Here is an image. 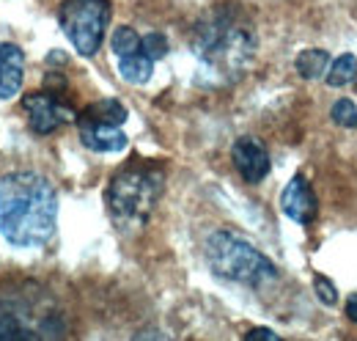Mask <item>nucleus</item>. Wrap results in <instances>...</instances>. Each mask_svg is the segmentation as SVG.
Masks as SVG:
<instances>
[{
    "mask_svg": "<svg viewBox=\"0 0 357 341\" xmlns=\"http://www.w3.org/2000/svg\"><path fill=\"white\" fill-rule=\"evenodd\" d=\"M58 223V196L52 182L36 170L0 176V234L14 248H42Z\"/></svg>",
    "mask_w": 357,
    "mask_h": 341,
    "instance_id": "f257e3e1",
    "label": "nucleus"
},
{
    "mask_svg": "<svg viewBox=\"0 0 357 341\" xmlns=\"http://www.w3.org/2000/svg\"><path fill=\"white\" fill-rule=\"evenodd\" d=\"M192 50L212 75L231 80L253 58L256 39L253 31L231 8H215L204 14L201 22L195 25Z\"/></svg>",
    "mask_w": 357,
    "mask_h": 341,
    "instance_id": "f03ea898",
    "label": "nucleus"
},
{
    "mask_svg": "<svg viewBox=\"0 0 357 341\" xmlns=\"http://www.w3.org/2000/svg\"><path fill=\"white\" fill-rule=\"evenodd\" d=\"M204 254H206L209 270L218 278L231 281V284L259 289V286H267L278 278V267L267 256L234 231H215L206 240Z\"/></svg>",
    "mask_w": 357,
    "mask_h": 341,
    "instance_id": "7ed1b4c3",
    "label": "nucleus"
},
{
    "mask_svg": "<svg viewBox=\"0 0 357 341\" xmlns=\"http://www.w3.org/2000/svg\"><path fill=\"white\" fill-rule=\"evenodd\" d=\"M162 193V173L149 166H124L107 184V207L121 228H140Z\"/></svg>",
    "mask_w": 357,
    "mask_h": 341,
    "instance_id": "20e7f679",
    "label": "nucleus"
},
{
    "mask_svg": "<svg viewBox=\"0 0 357 341\" xmlns=\"http://www.w3.org/2000/svg\"><path fill=\"white\" fill-rule=\"evenodd\" d=\"M58 22L80 55H96L110 22V3L107 0H63L58 8Z\"/></svg>",
    "mask_w": 357,
    "mask_h": 341,
    "instance_id": "39448f33",
    "label": "nucleus"
},
{
    "mask_svg": "<svg viewBox=\"0 0 357 341\" xmlns=\"http://www.w3.org/2000/svg\"><path fill=\"white\" fill-rule=\"evenodd\" d=\"M25 113L31 116V129L36 135H50L52 129H58L63 122L72 119V110H66L55 94H47V91H36V94H28L25 102H22Z\"/></svg>",
    "mask_w": 357,
    "mask_h": 341,
    "instance_id": "423d86ee",
    "label": "nucleus"
},
{
    "mask_svg": "<svg viewBox=\"0 0 357 341\" xmlns=\"http://www.w3.org/2000/svg\"><path fill=\"white\" fill-rule=\"evenodd\" d=\"M231 157H234V166L239 170V176L250 184H259L264 182L269 173V152L267 146L259 140V138H239L231 149Z\"/></svg>",
    "mask_w": 357,
    "mask_h": 341,
    "instance_id": "0eeeda50",
    "label": "nucleus"
},
{
    "mask_svg": "<svg viewBox=\"0 0 357 341\" xmlns=\"http://www.w3.org/2000/svg\"><path fill=\"white\" fill-rule=\"evenodd\" d=\"M280 210L286 212V217H291L300 226L313 223V217L319 212V204H316V196H313L311 184H308L305 176H294L283 187V193H280Z\"/></svg>",
    "mask_w": 357,
    "mask_h": 341,
    "instance_id": "6e6552de",
    "label": "nucleus"
},
{
    "mask_svg": "<svg viewBox=\"0 0 357 341\" xmlns=\"http://www.w3.org/2000/svg\"><path fill=\"white\" fill-rule=\"evenodd\" d=\"M25 78V55L17 44L0 42V99H14Z\"/></svg>",
    "mask_w": 357,
    "mask_h": 341,
    "instance_id": "1a4fd4ad",
    "label": "nucleus"
},
{
    "mask_svg": "<svg viewBox=\"0 0 357 341\" xmlns=\"http://www.w3.org/2000/svg\"><path fill=\"white\" fill-rule=\"evenodd\" d=\"M80 138L93 152H121L127 146V135L121 127L102 124V122H93L86 116H80Z\"/></svg>",
    "mask_w": 357,
    "mask_h": 341,
    "instance_id": "9d476101",
    "label": "nucleus"
},
{
    "mask_svg": "<svg viewBox=\"0 0 357 341\" xmlns=\"http://www.w3.org/2000/svg\"><path fill=\"white\" fill-rule=\"evenodd\" d=\"M154 72V61L143 52V50H135V52H127V55H119V75L132 85H143L149 83Z\"/></svg>",
    "mask_w": 357,
    "mask_h": 341,
    "instance_id": "9b49d317",
    "label": "nucleus"
},
{
    "mask_svg": "<svg viewBox=\"0 0 357 341\" xmlns=\"http://www.w3.org/2000/svg\"><path fill=\"white\" fill-rule=\"evenodd\" d=\"M297 72L303 75V80H319L324 78V72L330 69V55L324 50H303L294 61Z\"/></svg>",
    "mask_w": 357,
    "mask_h": 341,
    "instance_id": "f8f14e48",
    "label": "nucleus"
},
{
    "mask_svg": "<svg viewBox=\"0 0 357 341\" xmlns=\"http://www.w3.org/2000/svg\"><path fill=\"white\" fill-rule=\"evenodd\" d=\"M86 119H93V122H102V124H116L121 127L127 122V108L119 102V99H99L93 102L89 110H83Z\"/></svg>",
    "mask_w": 357,
    "mask_h": 341,
    "instance_id": "ddd939ff",
    "label": "nucleus"
},
{
    "mask_svg": "<svg viewBox=\"0 0 357 341\" xmlns=\"http://www.w3.org/2000/svg\"><path fill=\"white\" fill-rule=\"evenodd\" d=\"M355 78H357V58L352 52L338 55L330 64V69H327V83L333 85V88H341V85L352 83Z\"/></svg>",
    "mask_w": 357,
    "mask_h": 341,
    "instance_id": "4468645a",
    "label": "nucleus"
},
{
    "mask_svg": "<svg viewBox=\"0 0 357 341\" xmlns=\"http://www.w3.org/2000/svg\"><path fill=\"white\" fill-rule=\"evenodd\" d=\"M110 47H113L116 55H127V52L140 50V36L135 34L132 28L121 25V28H116V34H113V39H110Z\"/></svg>",
    "mask_w": 357,
    "mask_h": 341,
    "instance_id": "2eb2a0df",
    "label": "nucleus"
},
{
    "mask_svg": "<svg viewBox=\"0 0 357 341\" xmlns=\"http://www.w3.org/2000/svg\"><path fill=\"white\" fill-rule=\"evenodd\" d=\"M330 116H333V122H335L338 127H347V129L357 127V105L352 99H338V102L333 105Z\"/></svg>",
    "mask_w": 357,
    "mask_h": 341,
    "instance_id": "dca6fc26",
    "label": "nucleus"
},
{
    "mask_svg": "<svg viewBox=\"0 0 357 341\" xmlns=\"http://www.w3.org/2000/svg\"><path fill=\"white\" fill-rule=\"evenodd\" d=\"M140 50H143L151 61H157V58H162V55L168 52V39H165L162 34H149V36L140 39Z\"/></svg>",
    "mask_w": 357,
    "mask_h": 341,
    "instance_id": "f3484780",
    "label": "nucleus"
},
{
    "mask_svg": "<svg viewBox=\"0 0 357 341\" xmlns=\"http://www.w3.org/2000/svg\"><path fill=\"white\" fill-rule=\"evenodd\" d=\"M313 289H316V298L321 300L324 305H335V303H338V289L333 286V281H330V278H324V275H316V281H313Z\"/></svg>",
    "mask_w": 357,
    "mask_h": 341,
    "instance_id": "a211bd4d",
    "label": "nucleus"
},
{
    "mask_svg": "<svg viewBox=\"0 0 357 341\" xmlns=\"http://www.w3.org/2000/svg\"><path fill=\"white\" fill-rule=\"evenodd\" d=\"M245 339H248V341H256V339L275 341V339H278V333H272V331H267V328H256V331H250V333H248Z\"/></svg>",
    "mask_w": 357,
    "mask_h": 341,
    "instance_id": "6ab92c4d",
    "label": "nucleus"
},
{
    "mask_svg": "<svg viewBox=\"0 0 357 341\" xmlns=\"http://www.w3.org/2000/svg\"><path fill=\"white\" fill-rule=\"evenodd\" d=\"M347 317L357 322V295H349V300H347Z\"/></svg>",
    "mask_w": 357,
    "mask_h": 341,
    "instance_id": "aec40b11",
    "label": "nucleus"
},
{
    "mask_svg": "<svg viewBox=\"0 0 357 341\" xmlns=\"http://www.w3.org/2000/svg\"><path fill=\"white\" fill-rule=\"evenodd\" d=\"M47 64H61V66H63V64H66V55L55 50V52H50V55H47Z\"/></svg>",
    "mask_w": 357,
    "mask_h": 341,
    "instance_id": "412c9836",
    "label": "nucleus"
},
{
    "mask_svg": "<svg viewBox=\"0 0 357 341\" xmlns=\"http://www.w3.org/2000/svg\"><path fill=\"white\" fill-rule=\"evenodd\" d=\"M63 78H58V75H47V88H63Z\"/></svg>",
    "mask_w": 357,
    "mask_h": 341,
    "instance_id": "4be33fe9",
    "label": "nucleus"
}]
</instances>
